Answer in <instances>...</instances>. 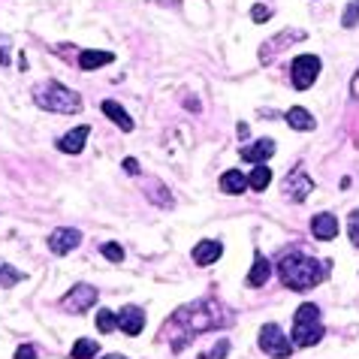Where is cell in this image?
<instances>
[{"instance_id":"1","label":"cell","mask_w":359,"mask_h":359,"mask_svg":"<svg viewBox=\"0 0 359 359\" xmlns=\"http://www.w3.org/2000/svg\"><path fill=\"white\" fill-rule=\"evenodd\" d=\"M278 275H281L284 287L296 290V293H305V290L326 281L329 260H314V257L302 254V250H290V254H284L278 260Z\"/></svg>"},{"instance_id":"2","label":"cell","mask_w":359,"mask_h":359,"mask_svg":"<svg viewBox=\"0 0 359 359\" xmlns=\"http://www.w3.org/2000/svg\"><path fill=\"white\" fill-rule=\"evenodd\" d=\"M223 308L218 302H212V299H199L194 305H185L178 308L172 317V326H181V338L175 341V350L185 347V341L190 335H196V332H208V329H218V326H227L230 317H221Z\"/></svg>"},{"instance_id":"3","label":"cell","mask_w":359,"mask_h":359,"mask_svg":"<svg viewBox=\"0 0 359 359\" xmlns=\"http://www.w3.org/2000/svg\"><path fill=\"white\" fill-rule=\"evenodd\" d=\"M33 103H37L39 109L61 112V115L82 112V97L66 85H61V82H43V85H37L33 88Z\"/></svg>"},{"instance_id":"4","label":"cell","mask_w":359,"mask_h":359,"mask_svg":"<svg viewBox=\"0 0 359 359\" xmlns=\"http://www.w3.org/2000/svg\"><path fill=\"white\" fill-rule=\"evenodd\" d=\"M323 338V323H320V308L314 302H302L293 317V344L296 347H314Z\"/></svg>"},{"instance_id":"5","label":"cell","mask_w":359,"mask_h":359,"mask_svg":"<svg viewBox=\"0 0 359 359\" xmlns=\"http://www.w3.org/2000/svg\"><path fill=\"white\" fill-rule=\"evenodd\" d=\"M260 350H263L266 356L287 359V356H293L296 344L287 335H284V329L278 326V323H266V326L260 329Z\"/></svg>"},{"instance_id":"6","label":"cell","mask_w":359,"mask_h":359,"mask_svg":"<svg viewBox=\"0 0 359 359\" xmlns=\"http://www.w3.org/2000/svg\"><path fill=\"white\" fill-rule=\"evenodd\" d=\"M290 76H293V88L296 91H308L320 76V57L317 55H299L293 66H290Z\"/></svg>"},{"instance_id":"7","label":"cell","mask_w":359,"mask_h":359,"mask_svg":"<svg viewBox=\"0 0 359 359\" xmlns=\"http://www.w3.org/2000/svg\"><path fill=\"white\" fill-rule=\"evenodd\" d=\"M91 305H97V287H91V284H76V287L61 299V308L70 314H85Z\"/></svg>"},{"instance_id":"8","label":"cell","mask_w":359,"mask_h":359,"mask_svg":"<svg viewBox=\"0 0 359 359\" xmlns=\"http://www.w3.org/2000/svg\"><path fill=\"white\" fill-rule=\"evenodd\" d=\"M311 190H314V181L308 178L305 169H293L287 178H284V194L293 199V203H305Z\"/></svg>"},{"instance_id":"9","label":"cell","mask_w":359,"mask_h":359,"mask_svg":"<svg viewBox=\"0 0 359 359\" xmlns=\"http://www.w3.org/2000/svg\"><path fill=\"white\" fill-rule=\"evenodd\" d=\"M79 245H82V232L73 230V227H61V230H55L52 236H48V250L57 254V257L70 254V250H76Z\"/></svg>"},{"instance_id":"10","label":"cell","mask_w":359,"mask_h":359,"mask_svg":"<svg viewBox=\"0 0 359 359\" xmlns=\"http://www.w3.org/2000/svg\"><path fill=\"white\" fill-rule=\"evenodd\" d=\"M118 326L127 332V335H139L142 329H145V311H142L139 305H127L121 308L118 314Z\"/></svg>"},{"instance_id":"11","label":"cell","mask_w":359,"mask_h":359,"mask_svg":"<svg viewBox=\"0 0 359 359\" xmlns=\"http://www.w3.org/2000/svg\"><path fill=\"white\" fill-rule=\"evenodd\" d=\"M311 232H314V239H320V241L335 239V236H338V218H335V214H329V212L314 214V221H311Z\"/></svg>"},{"instance_id":"12","label":"cell","mask_w":359,"mask_h":359,"mask_svg":"<svg viewBox=\"0 0 359 359\" xmlns=\"http://www.w3.org/2000/svg\"><path fill=\"white\" fill-rule=\"evenodd\" d=\"M88 136H91V127H88V124H82V127L70 130V133H66V136L57 139V148H61L64 154H79L82 148H85Z\"/></svg>"},{"instance_id":"13","label":"cell","mask_w":359,"mask_h":359,"mask_svg":"<svg viewBox=\"0 0 359 359\" xmlns=\"http://www.w3.org/2000/svg\"><path fill=\"white\" fill-rule=\"evenodd\" d=\"M272 154H275L272 139H257V142H250V145L241 148V160H248V163H266Z\"/></svg>"},{"instance_id":"14","label":"cell","mask_w":359,"mask_h":359,"mask_svg":"<svg viewBox=\"0 0 359 359\" xmlns=\"http://www.w3.org/2000/svg\"><path fill=\"white\" fill-rule=\"evenodd\" d=\"M221 254H223V245H221V241L203 239V241H199V245L194 248V263H196V266H212V263L221 260Z\"/></svg>"},{"instance_id":"15","label":"cell","mask_w":359,"mask_h":359,"mask_svg":"<svg viewBox=\"0 0 359 359\" xmlns=\"http://www.w3.org/2000/svg\"><path fill=\"white\" fill-rule=\"evenodd\" d=\"M272 278V263L263 257V250H254V266L248 275V287H266V281Z\"/></svg>"},{"instance_id":"16","label":"cell","mask_w":359,"mask_h":359,"mask_svg":"<svg viewBox=\"0 0 359 359\" xmlns=\"http://www.w3.org/2000/svg\"><path fill=\"white\" fill-rule=\"evenodd\" d=\"M221 190H223V194H230V196L245 194V190H248V178L239 169H227L221 175Z\"/></svg>"},{"instance_id":"17","label":"cell","mask_w":359,"mask_h":359,"mask_svg":"<svg viewBox=\"0 0 359 359\" xmlns=\"http://www.w3.org/2000/svg\"><path fill=\"white\" fill-rule=\"evenodd\" d=\"M112 61H115L112 52H94V48H85V52L79 55V66H82L85 73L97 70V66H106V64H112Z\"/></svg>"},{"instance_id":"18","label":"cell","mask_w":359,"mask_h":359,"mask_svg":"<svg viewBox=\"0 0 359 359\" xmlns=\"http://www.w3.org/2000/svg\"><path fill=\"white\" fill-rule=\"evenodd\" d=\"M103 115H106V118H112V124H118V127H121L124 133H130V130H133V118L121 109L118 103H115V100H106V103H103Z\"/></svg>"},{"instance_id":"19","label":"cell","mask_w":359,"mask_h":359,"mask_svg":"<svg viewBox=\"0 0 359 359\" xmlns=\"http://www.w3.org/2000/svg\"><path fill=\"white\" fill-rule=\"evenodd\" d=\"M287 124L293 130H314V115L302 109V106H293V109L287 112Z\"/></svg>"},{"instance_id":"20","label":"cell","mask_w":359,"mask_h":359,"mask_svg":"<svg viewBox=\"0 0 359 359\" xmlns=\"http://www.w3.org/2000/svg\"><path fill=\"white\" fill-rule=\"evenodd\" d=\"M269 185H272V169L266 163H257V169L250 172V178H248V187L257 190V194H263Z\"/></svg>"},{"instance_id":"21","label":"cell","mask_w":359,"mask_h":359,"mask_svg":"<svg viewBox=\"0 0 359 359\" xmlns=\"http://www.w3.org/2000/svg\"><path fill=\"white\" fill-rule=\"evenodd\" d=\"M97 353H100V344L94 338H79L76 344H73V350H70L73 359H94Z\"/></svg>"},{"instance_id":"22","label":"cell","mask_w":359,"mask_h":359,"mask_svg":"<svg viewBox=\"0 0 359 359\" xmlns=\"http://www.w3.org/2000/svg\"><path fill=\"white\" fill-rule=\"evenodd\" d=\"M24 278V272L21 269H15V266H10V263H0V290H10V287H15Z\"/></svg>"},{"instance_id":"23","label":"cell","mask_w":359,"mask_h":359,"mask_svg":"<svg viewBox=\"0 0 359 359\" xmlns=\"http://www.w3.org/2000/svg\"><path fill=\"white\" fill-rule=\"evenodd\" d=\"M115 326H118V314L109 311V308H100L97 311V329L106 335V332H112Z\"/></svg>"},{"instance_id":"24","label":"cell","mask_w":359,"mask_h":359,"mask_svg":"<svg viewBox=\"0 0 359 359\" xmlns=\"http://www.w3.org/2000/svg\"><path fill=\"white\" fill-rule=\"evenodd\" d=\"M100 254H103L106 260H112V263H121V260H124V248L115 245V241H106V245H100Z\"/></svg>"},{"instance_id":"25","label":"cell","mask_w":359,"mask_h":359,"mask_svg":"<svg viewBox=\"0 0 359 359\" xmlns=\"http://www.w3.org/2000/svg\"><path fill=\"white\" fill-rule=\"evenodd\" d=\"M341 24H344V28H356V24H359V0H353V3L344 10V15H341Z\"/></svg>"},{"instance_id":"26","label":"cell","mask_w":359,"mask_h":359,"mask_svg":"<svg viewBox=\"0 0 359 359\" xmlns=\"http://www.w3.org/2000/svg\"><path fill=\"white\" fill-rule=\"evenodd\" d=\"M347 236H350V241H353V248H359V208H353V212H350Z\"/></svg>"},{"instance_id":"27","label":"cell","mask_w":359,"mask_h":359,"mask_svg":"<svg viewBox=\"0 0 359 359\" xmlns=\"http://www.w3.org/2000/svg\"><path fill=\"white\" fill-rule=\"evenodd\" d=\"M230 353V341L227 338H221L218 341V344H214L212 347V353H203V356H199V359H223V356H227Z\"/></svg>"},{"instance_id":"28","label":"cell","mask_w":359,"mask_h":359,"mask_svg":"<svg viewBox=\"0 0 359 359\" xmlns=\"http://www.w3.org/2000/svg\"><path fill=\"white\" fill-rule=\"evenodd\" d=\"M250 19H254L257 24H263V21L272 19V10H269V6H263V3H257L254 10H250Z\"/></svg>"},{"instance_id":"29","label":"cell","mask_w":359,"mask_h":359,"mask_svg":"<svg viewBox=\"0 0 359 359\" xmlns=\"http://www.w3.org/2000/svg\"><path fill=\"white\" fill-rule=\"evenodd\" d=\"M15 359H37V350H33V344H21L15 350Z\"/></svg>"},{"instance_id":"30","label":"cell","mask_w":359,"mask_h":359,"mask_svg":"<svg viewBox=\"0 0 359 359\" xmlns=\"http://www.w3.org/2000/svg\"><path fill=\"white\" fill-rule=\"evenodd\" d=\"M10 64V39H0V66H6Z\"/></svg>"},{"instance_id":"31","label":"cell","mask_w":359,"mask_h":359,"mask_svg":"<svg viewBox=\"0 0 359 359\" xmlns=\"http://www.w3.org/2000/svg\"><path fill=\"white\" fill-rule=\"evenodd\" d=\"M124 172H127V175H139V163H136V157H127V160H124Z\"/></svg>"},{"instance_id":"32","label":"cell","mask_w":359,"mask_h":359,"mask_svg":"<svg viewBox=\"0 0 359 359\" xmlns=\"http://www.w3.org/2000/svg\"><path fill=\"white\" fill-rule=\"evenodd\" d=\"M350 94H353V97L359 100V70H356V76H353V82H350Z\"/></svg>"},{"instance_id":"33","label":"cell","mask_w":359,"mask_h":359,"mask_svg":"<svg viewBox=\"0 0 359 359\" xmlns=\"http://www.w3.org/2000/svg\"><path fill=\"white\" fill-rule=\"evenodd\" d=\"M248 133H250V130H248V124H239V136H241V139H248Z\"/></svg>"},{"instance_id":"34","label":"cell","mask_w":359,"mask_h":359,"mask_svg":"<svg viewBox=\"0 0 359 359\" xmlns=\"http://www.w3.org/2000/svg\"><path fill=\"white\" fill-rule=\"evenodd\" d=\"M103 359H127V356H121V353H109V356H103Z\"/></svg>"},{"instance_id":"35","label":"cell","mask_w":359,"mask_h":359,"mask_svg":"<svg viewBox=\"0 0 359 359\" xmlns=\"http://www.w3.org/2000/svg\"><path fill=\"white\" fill-rule=\"evenodd\" d=\"M157 3H178V0H157Z\"/></svg>"}]
</instances>
